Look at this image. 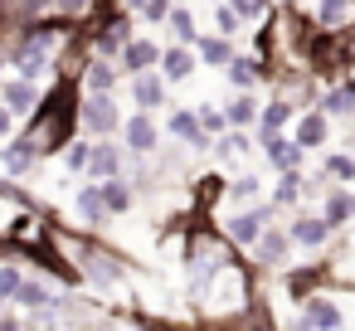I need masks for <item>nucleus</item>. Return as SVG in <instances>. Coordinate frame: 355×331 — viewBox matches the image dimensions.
I'll use <instances>...</instances> for the list:
<instances>
[{
  "instance_id": "obj_18",
  "label": "nucleus",
  "mask_w": 355,
  "mask_h": 331,
  "mask_svg": "<svg viewBox=\"0 0 355 331\" xmlns=\"http://www.w3.org/2000/svg\"><path fill=\"white\" fill-rule=\"evenodd\" d=\"M98 190H103V205H107V214H122V210H132V185H127L122 176H112V180H98Z\"/></svg>"
},
{
  "instance_id": "obj_1",
  "label": "nucleus",
  "mask_w": 355,
  "mask_h": 331,
  "mask_svg": "<svg viewBox=\"0 0 355 331\" xmlns=\"http://www.w3.org/2000/svg\"><path fill=\"white\" fill-rule=\"evenodd\" d=\"M73 127H78V83L69 78H54V88L40 98V108L30 112V127L20 132V142L35 151V156H54L73 142Z\"/></svg>"
},
{
  "instance_id": "obj_11",
  "label": "nucleus",
  "mask_w": 355,
  "mask_h": 331,
  "mask_svg": "<svg viewBox=\"0 0 355 331\" xmlns=\"http://www.w3.org/2000/svg\"><path fill=\"white\" fill-rule=\"evenodd\" d=\"M161 78L166 83H180V78H190L195 74V54H190V44H171V49H161Z\"/></svg>"
},
{
  "instance_id": "obj_37",
  "label": "nucleus",
  "mask_w": 355,
  "mask_h": 331,
  "mask_svg": "<svg viewBox=\"0 0 355 331\" xmlns=\"http://www.w3.org/2000/svg\"><path fill=\"white\" fill-rule=\"evenodd\" d=\"M229 6H234V10H239L243 20H258V15L268 10V0H229Z\"/></svg>"
},
{
  "instance_id": "obj_12",
  "label": "nucleus",
  "mask_w": 355,
  "mask_h": 331,
  "mask_svg": "<svg viewBox=\"0 0 355 331\" xmlns=\"http://www.w3.org/2000/svg\"><path fill=\"white\" fill-rule=\"evenodd\" d=\"M263 151H268V161H272L277 171H297V166H302V146L287 142L282 132H263Z\"/></svg>"
},
{
  "instance_id": "obj_24",
  "label": "nucleus",
  "mask_w": 355,
  "mask_h": 331,
  "mask_svg": "<svg viewBox=\"0 0 355 331\" xmlns=\"http://www.w3.org/2000/svg\"><path fill=\"white\" fill-rule=\"evenodd\" d=\"M292 112H297V108H292L287 98H277V103H268V108L258 112V122H263V132H282V127L292 122Z\"/></svg>"
},
{
  "instance_id": "obj_17",
  "label": "nucleus",
  "mask_w": 355,
  "mask_h": 331,
  "mask_svg": "<svg viewBox=\"0 0 355 331\" xmlns=\"http://www.w3.org/2000/svg\"><path fill=\"white\" fill-rule=\"evenodd\" d=\"M350 10H355V0H321L316 25H321L326 35H340V30H345V20H350Z\"/></svg>"
},
{
  "instance_id": "obj_8",
  "label": "nucleus",
  "mask_w": 355,
  "mask_h": 331,
  "mask_svg": "<svg viewBox=\"0 0 355 331\" xmlns=\"http://www.w3.org/2000/svg\"><path fill=\"white\" fill-rule=\"evenodd\" d=\"M117 78H122V69H117L112 59L93 54V59H88V69H83V78H78V88H83V93H112V88H117Z\"/></svg>"
},
{
  "instance_id": "obj_22",
  "label": "nucleus",
  "mask_w": 355,
  "mask_h": 331,
  "mask_svg": "<svg viewBox=\"0 0 355 331\" xmlns=\"http://www.w3.org/2000/svg\"><path fill=\"white\" fill-rule=\"evenodd\" d=\"M78 214H83L88 224H103V219H107V205H103V190H98V185H83V190H78Z\"/></svg>"
},
{
  "instance_id": "obj_32",
  "label": "nucleus",
  "mask_w": 355,
  "mask_h": 331,
  "mask_svg": "<svg viewBox=\"0 0 355 331\" xmlns=\"http://www.w3.org/2000/svg\"><path fill=\"white\" fill-rule=\"evenodd\" d=\"M302 195V171H282V185H277V205H292Z\"/></svg>"
},
{
  "instance_id": "obj_13",
  "label": "nucleus",
  "mask_w": 355,
  "mask_h": 331,
  "mask_svg": "<svg viewBox=\"0 0 355 331\" xmlns=\"http://www.w3.org/2000/svg\"><path fill=\"white\" fill-rule=\"evenodd\" d=\"M224 69H229V83H234L239 93H248V88H253L258 78H268V74H272V69H268L263 59H239V54H234V59H229Z\"/></svg>"
},
{
  "instance_id": "obj_16",
  "label": "nucleus",
  "mask_w": 355,
  "mask_h": 331,
  "mask_svg": "<svg viewBox=\"0 0 355 331\" xmlns=\"http://www.w3.org/2000/svg\"><path fill=\"white\" fill-rule=\"evenodd\" d=\"M263 219H268V210H243V214H234V219H229V239H234V244H258Z\"/></svg>"
},
{
  "instance_id": "obj_35",
  "label": "nucleus",
  "mask_w": 355,
  "mask_h": 331,
  "mask_svg": "<svg viewBox=\"0 0 355 331\" xmlns=\"http://www.w3.org/2000/svg\"><path fill=\"white\" fill-rule=\"evenodd\" d=\"M141 20H151V25H166V15H171V0H146V6L137 10Z\"/></svg>"
},
{
  "instance_id": "obj_23",
  "label": "nucleus",
  "mask_w": 355,
  "mask_h": 331,
  "mask_svg": "<svg viewBox=\"0 0 355 331\" xmlns=\"http://www.w3.org/2000/svg\"><path fill=\"white\" fill-rule=\"evenodd\" d=\"M224 117H229V127H253V122H258V103H253L248 93H239V98L224 108Z\"/></svg>"
},
{
  "instance_id": "obj_42",
  "label": "nucleus",
  "mask_w": 355,
  "mask_h": 331,
  "mask_svg": "<svg viewBox=\"0 0 355 331\" xmlns=\"http://www.w3.org/2000/svg\"><path fill=\"white\" fill-rule=\"evenodd\" d=\"M0 83H6V49H0Z\"/></svg>"
},
{
  "instance_id": "obj_9",
  "label": "nucleus",
  "mask_w": 355,
  "mask_h": 331,
  "mask_svg": "<svg viewBox=\"0 0 355 331\" xmlns=\"http://www.w3.org/2000/svg\"><path fill=\"white\" fill-rule=\"evenodd\" d=\"M122 137H127V151H137V156H146V151H156V122H151V112H132L127 122H122Z\"/></svg>"
},
{
  "instance_id": "obj_30",
  "label": "nucleus",
  "mask_w": 355,
  "mask_h": 331,
  "mask_svg": "<svg viewBox=\"0 0 355 331\" xmlns=\"http://www.w3.org/2000/svg\"><path fill=\"white\" fill-rule=\"evenodd\" d=\"M88 151H93V142H78V137H73V142L64 146V166H69V171H88Z\"/></svg>"
},
{
  "instance_id": "obj_39",
  "label": "nucleus",
  "mask_w": 355,
  "mask_h": 331,
  "mask_svg": "<svg viewBox=\"0 0 355 331\" xmlns=\"http://www.w3.org/2000/svg\"><path fill=\"white\" fill-rule=\"evenodd\" d=\"M10 132H15V112H10L6 103H0V142H6Z\"/></svg>"
},
{
  "instance_id": "obj_28",
  "label": "nucleus",
  "mask_w": 355,
  "mask_h": 331,
  "mask_svg": "<svg viewBox=\"0 0 355 331\" xmlns=\"http://www.w3.org/2000/svg\"><path fill=\"white\" fill-rule=\"evenodd\" d=\"M350 214H355V195H331V200H326V224H331V229L345 224Z\"/></svg>"
},
{
  "instance_id": "obj_3",
  "label": "nucleus",
  "mask_w": 355,
  "mask_h": 331,
  "mask_svg": "<svg viewBox=\"0 0 355 331\" xmlns=\"http://www.w3.org/2000/svg\"><path fill=\"white\" fill-rule=\"evenodd\" d=\"M229 258H234V253H229V244H224L219 234H209V229H195V234H190V268H195V282L224 273Z\"/></svg>"
},
{
  "instance_id": "obj_4",
  "label": "nucleus",
  "mask_w": 355,
  "mask_h": 331,
  "mask_svg": "<svg viewBox=\"0 0 355 331\" xmlns=\"http://www.w3.org/2000/svg\"><path fill=\"white\" fill-rule=\"evenodd\" d=\"M40 98H44V93H40V83H30V78H20V74H15V78H6V83H0V103H6V108H10L15 117H30V112L40 108Z\"/></svg>"
},
{
  "instance_id": "obj_25",
  "label": "nucleus",
  "mask_w": 355,
  "mask_h": 331,
  "mask_svg": "<svg viewBox=\"0 0 355 331\" xmlns=\"http://www.w3.org/2000/svg\"><path fill=\"white\" fill-rule=\"evenodd\" d=\"M326 234H331L326 219H311V214L306 219H292V239L297 244H326Z\"/></svg>"
},
{
  "instance_id": "obj_15",
  "label": "nucleus",
  "mask_w": 355,
  "mask_h": 331,
  "mask_svg": "<svg viewBox=\"0 0 355 331\" xmlns=\"http://www.w3.org/2000/svg\"><path fill=\"white\" fill-rule=\"evenodd\" d=\"M302 151H316L321 142H326V112L316 108V112H302V122H297V137H292Z\"/></svg>"
},
{
  "instance_id": "obj_2",
  "label": "nucleus",
  "mask_w": 355,
  "mask_h": 331,
  "mask_svg": "<svg viewBox=\"0 0 355 331\" xmlns=\"http://www.w3.org/2000/svg\"><path fill=\"white\" fill-rule=\"evenodd\" d=\"M78 127H88L93 137H112L122 127V112H117L112 93H83L78 88Z\"/></svg>"
},
{
  "instance_id": "obj_34",
  "label": "nucleus",
  "mask_w": 355,
  "mask_h": 331,
  "mask_svg": "<svg viewBox=\"0 0 355 331\" xmlns=\"http://www.w3.org/2000/svg\"><path fill=\"white\" fill-rule=\"evenodd\" d=\"M326 176H336V180H355V161H350V156H326Z\"/></svg>"
},
{
  "instance_id": "obj_31",
  "label": "nucleus",
  "mask_w": 355,
  "mask_h": 331,
  "mask_svg": "<svg viewBox=\"0 0 355 331\" xmlns=\"http://www.w3.org/2000/svg\"><path fill=\"white\" fill-rule=\"evenodd\" d=\"M258 253H263L268 263H277V258L287 253V234H258Z\"/></svg>"
},
{
  "instance_id": "obj_29",
  "label": "nucleus",
  "mask_w": 355,
  "mask_h": 331,
  "mask_svg": "<svg viewBox=\"0 0 355 331\" xmlns=\"http://www.w3.org/2000/svg\"><path fill=\"white\" fill-rule=\"evenodd\" d=\"M214 30H219L224 40H234V35L243 30V15H239L234 6H219V15H214Z\"/></svg>"
},
{
  "instance_id": "obj_41",
  "label": "nucleus",
  "mask_w": 355,
  "mask_h": 331,
  "mask_svg": "<svg viewBox=\"0 0 355 331\" xmlns=\"http://www.w3.org/2000/svg\"><path fill=\"white\" fill-rule=\"evenodd\" d=\"M0 331H20V326H15V321H10V316H0Z\"/></svg>"
},
{
  "instance_id": "obj_7",
  "label": "nucleus",
  "mask_w": 355,
  "mask_h": 331,
  "mask_svg": "<svg viewBox=\"0 0 355 331\" xmlns=\"http://www.w3.org/2000/svg\"><path fill=\"white\" fill-rule=\"evenodd\" d=\"M122 166H127V151L122 146L93 142V151H88V176L93 180H112V176H122Z\"/></svg>"
},
{
  "instance_id": "obj_6",
  "label": "nucleus",
  "mask_w": 355,
  "mask_h": 331,
  "mask_svg": "<svg viewBox=\"0 0 355 331\" xmlns=\"http://www.w3.org/2000/svg\"><path fill=\"white\" fill-rule=\"evenodd\" d=\"M132 103H137V112H156V108L166 103V78H161L156 69L132 74Z\"/></svg>"
},
{
  "instance_id": "obj_40",
  "label": "nucleus",
  "mask_w": 355,
  "mask_h": 331,
  "mask_svg": "<svg viewBox=\"0 0 355 331\" xmlns=\"http://www.w3.org/2000/svg\"><path fill=\"white\" fill-rule=\"evenodd\" d=\"M112 6H117V10H127V15H137V10L146 6V0H112Z\"/></svg>"
},
{
  "instance_id": "obj_27",
  "label": "nucleus",
  "mask_w": 355,
  "mask_h": 331,
  "mask_svg": "<svg viewBox=\"0 0 355 331\" xmlns=\"http://www.w3.org/2000/svg\"><path fill=\"white\" fill-rule=\"evenodd\" d=\"M306 326H316V331H336V326H340V312H336L331 302H311V307H306Z\"/></svg>"
},
{
  "instance_id": "obj_14",
  "label": "nucleus",
  "mask_w": 355,
  "mask_h": 331,
  "mask_svg": "<svg viewBox=\"0 0 355 331\" xmlns=\"http://www.w3.org/2000/svg\"><path fill=\"white\" fill-rule=\"evenodd\" d=\"M171 137H180V142H185V146H195V151H200V146H209V132H205V127H200V117H195V112H185V108H175V112H171Z\"/></svg>"
},
{
  "instance_id": "obj_26",
  "label": "nucleus",
  "mask_w": 355,
  "mask_h": 331,
  "mask_svg": "<svg viewBox=\"0 0 355 331\" xmlns=\"http://www.w3.org/2000/svg\"><path fill=\"white\" fill-rule=\"evenodd\" d=\"M321 112H326V117H345V112H355V88H331V93L321 98Z\"/></svg>"
},
{
  "instance_id": "obj_36",
  "label": "nucleus",
  "mask_w": 355,
  "mask_h": 331,
  "mask_svg": "<svg viewBox=\"0 0 355 331\" xmlns=\"http://www.w3.org/2000/svg\"><path fill=\"white\" fill-rule=\"evenodd\" d=\"M20 278H25V273H20V268H10V263H6V268H0V302H6V297H15V287H20Z\"/></svg>"
},
{
  "instance_id": "obj_19",
  "label": "nucleus",
  "mask_w": 355,
  "mask_h": 331,
  "mask_svg": "<svg viewBox=\"0 0 355 331\" xmlns=\"http://www.w3.org/2000/svg\"><path fill=\"white\" fill-rule=\"evenodd\" d=\"M0 161H6V171L10 176H25V171H35V151L25 146V142H6V146H0Z\"/></svg>"
},
{
  "instance_id": "obj_21",
  "label": "nucleus",
  "mask_w": 355,
  "mask_h": 331,
  "mask_svg": "<svg viewBox=\"0 0 355 331\" xmlns=\"http://www.w3.org/2000/svg\"><path fill=\"white\" fill-rule=\"evenodd\" d=\"M166 25H171V35H175V44H195V40H200V30H195V15H190V10H180V6H171V15H166Z\"/></svg>"
},
{
  "instance_id": "obj_10",
  "label": "nucleus",
  "mask_w": 355,
  "mask_h": 331,
  "mask_svg": "<svg viewBox=\"0 0 355 331\" xmlns=\"http://www.w3.org/2000/svg\"><path fill=\"white\" fill-rule=\"evenodd\" d=\"M15 302H20V307H30V312H54V307H59V297H54V287H49L44 278H20Z\"/></svg>"
},
{
  "instance_id": "obj_33",
  "label": "nucleus",
  "mask_w": 355,
  "mask_h": 331,
  "mask_svg": "<svg viewBox=\"0 0 355 331\" xmlns=\"http://www.w3.org/2000/svg\"><path fill=\"white\" fill-rule=\"evenodd\" d=\"M195 117H200V127H205V132H209V137H214V132H224V127H229V117H224V112H219V108H209V103H205V108H200V112H195Z\"/></svg>"
},
{
  "instance_id": "obj_20",
  "label": "nucleus",
  "mask_w": 355,
  "mask_h": 331,
  "mask_svg": "<svg viewBox=\"0 0 355 331\" xmlns=\"http://www.w3.org/2000/svg\"><path fill=\"white\" fill-rule=\"evenodd\" d=\"M195 49H200V59L214 64V69H224V64L234 59V44H229L224 35H205V40H195Z\"/></svg>"
},
{
  "instance_id": "obj_5",
  "label": "nucleus",
  "mask_w": 355,
  "mask_h": 331,
  "mask_svg": "<svg viewBox=\"0 0 355 331\" xmlns=\"http://www.w3.org/2000/svg\"><path fill=\"white\" fill-rule=\"evenodd\" d=\"M117 64H122L127 78H132V74H146V69L161 64V44H151V40H127L122 54H117Z\"/></svg>"
},
{
  "instance_id": "obj_38",
  "label": "nucleus",
  "mask_w": 355,
  "mask_h": 331,
  "mask_svg": "<svg viewBox=\"0 0 355 331\" xmlns=\"http://www.w3.org/2000/svg\"><path fill=\"white\" fill-rule=\"evenodd\" d=\"M229 190H234V200H253V195H258V180L248 176V180H234Z\"/></svg>"
}]
</instances>
